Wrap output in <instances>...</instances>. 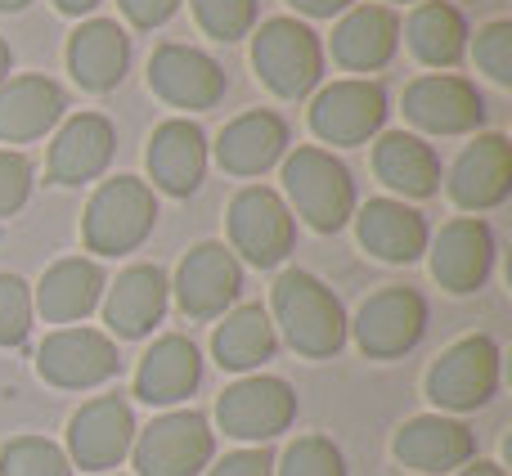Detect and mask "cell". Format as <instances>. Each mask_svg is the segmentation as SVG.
Wrapping results in <instances>:
<instances>
[{
	"label": "cell",
	"instance_id": "6da1fadb",
	"mask_svg": "<svg viewBox=\"0 0 512 476\" xmlns=\"http://www.w3.org/2000/svg\"><path fill=\"white\" fill-rule=\"evenodd\" d=\"M270 310L288 346L306 360H333L351 337V319H346L337 292L310 270H283L270 288Z\"/></svg>",
	"mask_w": 512,
	"mask_h": 476
},
{
	"label": "cell",
	"instance_id": "7a4b0ae2",
	"mask_svg": "<svg viewBox=\"0 0 512 476\" xmlns=\"http://www.w3.org/2000/svg\"><path fill=\"white\" fill-rule=\"evenodd\" d=\"M283 194L315 234H337L355 216V180L342 158L319 144H301L283 158Z\"/></svg>",
	"mask_w": 512,
	"mask_h": 476
},
{
	"label": "cell",
	"instance_id": "3957f363",
	"mask_svg": "<svg viewBox=\"0 0 512 476\" xmlns=\"http://www.w3.org/2000/svg\"><path fill=\"white\" fill-rule=\"evenodd\" d=\"M158 225V198L144 180L117 176L90 194L86 216H81V243L95 256H126L144 247V238Z\"/></svg>",
	"mask_w": 512,
	"mask_h": 476
},
{
	"label": "cell",
	"instance_id": "277c9868",
	"mask_svg": "<svg viewBox=\"0 0 512 476\" xmlns=\"http://www.w3.org/2000/svg\"><path fill=\"white\" fill-rule=\"evenodd\" d=\"M252 68L279 99H301L324 77V41L301 18H265L252 32Z\"/></svg>",
	"mask_w": 512,
	"mask_h": 476
},
{
	"label": "cell",
	"instance_id": "5b68a950",
	"mask_svg": "<svg viewBox=\"0 0 512 476\" xmlns=\"http://www.w3.org/2000/svg\"><path fill=\"white\" fill-rule=\"evenodd\" d=\"M499 378H504V355L495 337L472 333L445 346L441 360L427 369V400L436 405V414H472L495 400Z\"/></svg>",
	"mask_w": 512,
	"mask_h": 476
},
{
	"label": "cell",
	"instance_id": "8992f818",
	"mask_svg": "<svg viewBox=\"0 0 512 476\" xmlns=\"http://www.w3.org/2000/svg\"><path fill=\"white\" fill-rule=\"evenodd\" d=\"M131 459L140 476H203L216 463V432L198 409H176L135 432Z\"/></svg>",
	"mask_w": 512,
	"mask_h": 476
},
{
	"label": "cell",
	"instance_id": "52a82bcc",
	"mask_svg": "<svg viewBox=\"0 0 512 476\" xmlns=\"http://www.w3.org/2000/svg\"><path fill=\"white\" fill-rule=\"evenodd\" d=\"M225 221H230V252H239L256 270H270V265L288 261L292 243H297V216L265 185L239 189L230 198Z\"/></svg>",
	"mask_w": 512,
	"mask_h": 476
},
{
	"label": "cell",
	"instance_id": "ba28073f",
	"mask_svg": "<svg viewBox=\"0 0 512 476\" xmlns=\"http://www.w3.org/2000/svg\"><path fill=\"white\" fill-rule=\"evenodd\" d=\"M216 423H221V432L234 436V441L265 445L297 423V391L283 378H270V373L239 378L216 400Z\"/></svg>",
	"mask_w": 512,
	"mask_h": 476
},
{
	"label": "cell",
	"instance_id": "9c48e42d",
	"mask_svg": "<svg viewBox=\"0 0 512 476\" xmlns=\"http://www.w3.org/2000/svg\"><path fill=\"white\" fill-rule=\"evenodd\" d=\"M387 113H391V99L378 81L346 77L315 95V104H310V131L324 144L355 149V144H369L387 126Z\"/></svg>",
	"mask_w": 512,
	"mask_h": 476
},
{
	"label": "cell",
	"instance_id": "30bf717a",
	"mask_svg": "<svg viewBox=\"0 0 512 476\" xmlns=\"http://www.w3.org/2000/svg\"><path fill=\"white\" fill-rule=\"evenodd\" d=\"M135 414L122 396H95L68 418V463L81 472H113L135 445Z\"/></svg>",
	"mask_w": 512,
	"mask_h": 476
},
{
	"label": "cell",
	"instance_id": "8fae6325",
	"mask_svg": "<svg viewBox=\"0 0 512 476\" xmlns=\"http://www.w3.org/2000/svg\"><path fill=\"white\" fill-rule=\"evenodd\" d=\"M355 346L369 360H400L409 355L427 333V301L414 288H382L360 306L351 319Z\"/></svg>",
	"mask_w": 512,
	"mask_h": 476
},
{
	"label": "cell",
	"instance_id": "7c38bea8",
	"mask_svg": "<svg viewBox=\"0 0 512 476\" xmlns=\"http://www.w3.org/2000/svg\"><path fill=\"white\" fill-rule=\"evenodd\" d=\"M117 342L99 328H59L36 351V373L59 391H90L117 378Z\"/></svg>",
	"mask_w": 512,
	"mask_h": 476
},
{
	"label": "cell",
	"instance_id": "4fadbf2b",
	"mask_svg": "<svg viewBox=\"0 0 512 476\" xmlns=\"http://www.w3.org/2000/svg\"><path fill=\"white\" fill-rule=\"evenodd\" d=\"M405 122L423 135H477L486 126V99L468 77L427 72L405 86Z\"/></svg>",
	"mask_w": 512,
	"mask_h": 476
},
{
	"label": "cell",
	"instance_id": "5bb4252c",
	"mask_svg": "<svg viewBox=\"0 0 512 476\" xmlns=\"http://www.w3.org/2000/svg\"><path fill=\"white\" fill-rule=\"evenodd\" d=\"M149 90L180 113H207L225 99L230 77L207 50L194 45H158L149 59Z\"/></svg>",
	"mask_w": 512,
	"mask_h": 476
},
{
	"label": "cell",
	"instance_id": "9a60e30c",
	"mask_svg": "<svg viewBox=\"0 0 512 476\" xmlns=\"http://www.w3.org/2000/svg\"><path fill=\"white\" fill-rule=\"evenodd\" d=\"M171 288L189 319H221L243 292V265L225 243H198L180 261Z\"/></svg>",
	"mask_w": 512,
	"mask_h": 476
},
{
	"label": "cell",
	"instance_id": "2e32d148",
	"mask_svg": "<svg viewBox=\"0 0 512 476\" xmlns=\"http://www.w3.org/2000/svg\"><path fill=\"white\" fill-rule=\"evenodd\" d=\"M427 252H432V279L454 297L486 288L490 270H495V234L477 216H459V221L441 225Z\"/></svg>",
	"mask_w": 512,
	"mask_h": 476
},
{
	"label": "cell",
	"instance_id": "e0dca14e",
	"mask_svg": "<svg viewBox=\"0 0 512 476\" xmlns=\"http://www.w3.org/2000/svg\"><path fill=\"white\" fill-rule=\"evenodd\" d=\"M391 450L409 476H445L477 459V436L450 414H418L396 432Z\"/></svg>",
	"mask_w": 512,
	"mask_h": 476
},
{
	"label": "cell",
	"instance_id": "ac0fdd59",
	"mask_svg": "<svg viewBox=\"0 0 512 476\" xmlns=\"http://www.w3.org/2000/svg\"><path fill=\"white\" fill-rule=\"evenodd\" d=\"M167 301H171V279L158 265H126L104 288L108 337H122V342L149 337L167 315Z\"/></svg>",
	"mask_w": 512,
	"mask_h": 476
},
{
	"label": "cell",
	"instance_id": "d6986e66",
	"mask_svg": "<svg viewBox=\"0 0 512 476\" xmlns=\"http://www.w3.org/2000/svg\"><path fill=\"white\" fill-rule=\"evenodd\" d=\"M508 194H512V144L508 135L486 131L450 167V198L463 212H490V207H504Z\"/></svg>",
	"mask_w": 512,
	"mask_h": 476
},
{
	"label": "cell",
	"instance_id": "ffe728a7",
	"mask_svg": "<svg viewBox=\"0 0 512 476\" xmlns=\"http://www.w3.org/2000/svg\"><path fill=\"white\" fill-rule=\"evenodd\" d=\"M117 149V131L104 113H77L59 126L50 144V162H45V176L50 185H90L108 171Z\"/></svg>",
	"mask_w": 512,
	"mask_h": 476
},
{
	"label": "cell",
	"instance_id": "44dd1931",
	"mask_svg": "<svg viewBox=\"0 0 512 476\" xmlns=\"http://www.w3.org/2000/svg\"><path fill=\"white\" fill-rule=\"evenodd\" d=\"M144 162H149V180L171 198H189L198 194L207 176V135L198 122L189 117H171V122L153 126L149 149H144Z\"/></svg>",
	"mask_w": 512,
	"mask_h": 476
},
{
	"label": "cell",
	"instance_id": "7402d4cb",
	"mask_svg": "<svg viewBox=\"0 0 512 476\" xmlns=\"http://www.w3.org/2000/svg\"><path fill=\"white\" fill-rule=\"evenodd\" d=\"M126 68H131V36L117 18H86L68 36V72L90 95L117 90Z\"/></svg>",
	"mask_w": 512,
	"mask_h": 476
},
{
	"label": "cell",
	"instance_id": "603a6c76",
	"mask_svg": "<svg viewBox=\"0 0 512 476\" xmlns=\"http://www.w3.org/2000/svg\"><path fill=\"white\" fill-rule=\"evenodd\" d=\"M355 234L364 252L387 265H414L432 243L423 212H414L400 198H369L364 207H355Z\"/></svg>",
	"mask_w": 512,
	"mask_h": 476
},
{
	"label": "cell",
	"instance_id": "cb8c5ba5",
	"mask_svg": "<svg viewBox=\"0 0 512 476\" xmlns=\"http://www.w3.org/2000/svg\"><path fill=\"white\" fill-rule=\"evenodd\" d=\"M333 63L346 72H378L400 50V18L391 5H351L333 27Z\"/></svg>",
	"mask_w": 512,
	"mask_h": 476
},
{
	"label": "cell",
	"instance_id": "d4e9b609",
	"mask_svg": "<svg viewBox=\"0 0 512 476\" xmlns=\"http://www.w3.org/2000/svg\"><path fill=\"white\" fill-rule=\"evenodd\" d=\"M68 113V95L54 77H9L0 81V140L5 144H32L50 135Z\"/></svg>",
	"mask_w": 512,
	"mask_h": 476
},
{
	"label": "cell",
	"instance_id": "484cf974",
	"mask_svg": "<svg viewBox=\"0 0 512 476\" xmlns=\"http://www.w3.org/2000/svg\"><path fill=\"white\" fill-rule=\"evenodd\" d=\"M104 270L90 256H63L50 270L41 274V283L32 288V310L45 319V324H77L90 310L104 301Z\"/></svg>",
	"mask_w": 512,
	"mask_h": 476
},
{
	"label": "cell",
	"instance_id": "4316f807",
	"mask_svg": "<svg viewBox=\"0 0 512 476\" xmlns=\"http://www.w3.org/2000/svg\"><path fill=\"white\" fill-rule=\"evenodd\" d=\"M198 382H203V355H198V346L180 333H167L144 351L140 369H135V396L153 409H167L194 396Z\"/></svg>",
	"mask_w": 512,
	"mask_h": 476
},
{
	"label": "cell",
	"instance_id": "83f0119b",
	"mask_svg": "<svg viewBox=\"0 0 512 476\" xmlns=\"http://www.w3.org/2000/svg\"><path fill=\"white\" fill-rule=\"evenodd\" d=\"M283 153H288V122L279 113H270V108H252V113L234 117L221 131V140H216L221 171L243 176V180L265 176Z\"/></svg>",
	"mask_w": 512,
	"mask_h": 476
},
{
	"label": "cell",
	"instance_id": "f1b7e54d",
	"mask_svg": "<svg viewBox=\"0 0 512 476\" xmlns=\"http://www.w3.org/2000/svg\"><path fill=\"white\" fill-rule=\"evenodd\" d=\"M373 176L405 198H432L441 189V158L436 149L414 131H387L373 144Z\"/></svg>",
	"mask_w": 512,
	"mask_h": 476
},
{
	"label": "cell",
	"instance_id": "f546056e",
	"mask_svg": "<svg viewBox=\"0 0 512 476\" xmlns=\"http://www.w3.org/2000/svg\"><path fill=\"white\" fill-rule=\"evenodd\" d=\"M468 18L450 0H423L405 18V41L418 63L427 68H454L468 54Z\"/></svg>",
	"mask_w": 512,
	"mask_h": 476
},
{
	"label": "cell",
	"instance_id": "4dcf8cb0",
	"mask_svg": "<svg viewBox=\"0 0 512 476\" xmlns=\"http://www.w3.org/2000/svg\"><path fill=\"white\" fill-rule=\"evenodd\" d=\"M279 337H274L270 310L265 306H234L225 310V324H216L212 333V355L221 369L230 373H252L265 360H274Z\"/></svg>",
	"mask_w": 512,
	"mask_h": 476
},
{
	"label": "cell",
	"instance_id": "1f68e13d",
	"mask_svg": "<svg viewBox=\"0 0 512 476\" xmlns=\"http://www.w3.org/2000/svg\"><path fill=\"white\" fill-rule=\"evenodd\" d=\"M77 468L68 463L63 445L45 436H14L0 445V476H72Z\"/></svg>",
	"mask_w": 512,
	"mask_h": 476
},
{
	"label": "cell",
	"instance_id": "d6a6232c",
	"mask_svg": "<svg viewBox=\"0 0 512 476\" xmlns=\"http://www.w3.org/2000/svg\"><path fill=\"white\" fill-rule=\"evenodd\" d=\"M274 476H346V459L328 436H297L274 459Z\"/></svg>",
	"mask_w": 512,
	"mask_h": 476
},
{
	"label": "cell",
	"instance_id": "836d02e7",
	"mask_svg": "<svg viewBox=\"0 0 512 476\" xmlns=\"http://www.w3.org/2000/svg\"><path fill=\"white\" fill-rule=\"evenodd\" d=\"M189 5L212 41H243L256 27V0H189Z\"/></svg>",
	"mask_w": 512,
	"mask_h": 476
},
{
	"label": "cell",
	"instance_id": "e575fe53",
	"mask_svg": "<svg viewBox=\"0 0 512 476\" xmlns=\"http://www.w3.org/2000/svg\"><path fill=\"white\" fill-rule=\"evenodd\" d=\"M32 283L18 274H0V346H23L32 333Z\"/></svg>",
	"mask_w": 512,
	"mask_h": 476
},
{
	"label": "cell",
	"instance_id": "d590c367",
	"mask_svg": "<svg viewBox=\"0 0 512 476\" xmlns=\"http://www.w3.org/2000/svg\"><path fill=\"white\" fill-rule=\"evenodd\" d=\"M472 59L495 86H512V23H486L472 41Z\"/></svg>",
	"mask_w": 512,
	"mask_h": 476
},
{
	"label": "cell",
	"instance_id": "8d00e7d4",
	"mask_svg": "<svg viewBox=\"0 0 512 476\" xmlns=\"http://www.w3.org/2000/svg\"><path fill=\"white\" fill-rule=\"evenodd\" d=\"M32 198V162L14 149H0V221L23 212Z\"/></svg>",
	"mask_w": 512,
	"mask_h": 476
},
{
	"label": "cell",
	"instance_id": "74e56055",
	"mask_svg": "<svg viewBox=\"0 0 512 476\" xmlns=\"http://www.w3.org/2000/svg\"><path fill=\"white\" fill-rule=\"evenodd\" d=\"M207 476H274V454L265 445H252V450H234L225 454L221 463H212Z\"/></svg>",
	"mask_w": 512,
	"mask_h": 476
},
{
	"label": "cell",
	"instance_id": "f35d334b",
	"mask_svg": "<svg viewBox=\"0 0 512 476\" xmlns=\"http://www.w3.org/2000/svg\"><path fill=\"white\" fill-rule=\"evenodd\" d=\"M117 9L126 14V23H131V27L153 32V27H162L171 14H176L180 0H117Z\"/></svg>",
	"mask_w": 512,
	"mask_h": 476
},
{
	"label": "cell",
	"instance_id": "ab89813d",
	"mask_svg": "<svg viewBox=\"0 0 512 476\" xmlns=\"http://www.w3.org/2000/svg\"><path fill=\"white\" fill-rule=\"evenodd\" d=\"M288 5L306 18H337V14H346L355 0H288Z\"/></svg>",
	"mask_w": 512,
	"mask_h": 476
},
{
	"label": "cell",
	"instance_id": "60d3db41",
	"mask_svg": "<svg viewBox=\"0 0 512 476\" xmlns=\"http://www.w3.org/2000/svg\"><path fill=\"white\" fill-rule=\"evenodd\" d=\"M54 9H59V14L81 18V14H90V9H99V0H54Z\"/></svg>",
	"mask_w": 512,
	"mask_h": 476
},
{
	"label": "cell",
	"instance_id": "b9f144b4",
	"mask_svg": "<svg viewBox=\"0 0 512 476\" xmlns=\"http://www.w3.org/2000/svg\"><path fill=\"white\" fill-rule=\"evenodd\" d=\"M459 476H508L499 463H468V468H459Z\"/></svg>",
	"mask_w": 512,
	"mask_h": 476
},
{
	"label": "cell",
	"instance_id": "7bdbcfd3",
	"mask_svg": "<svg viewBox=\"0 0 512 476\" xmlns=\"http://www.w3.org/2000/svg\"><path fill=\"white\" fill-rule=\"evenodd\" d=\"M9 68H14V54H9V45L0 41V81H9Z\"/></svg>",
	"mask_w": 512,
	"mask_h": 476
},
{
	"label": "cell",
	"instance_id": "ee69618b",
	"mask_svg": "<svg viewBox=\"0 0 512 476\" xmlns=\"http://www.w3.org/2000/svg\"><path fill=\"white\" fill-rule=\"evenodd\" d=\"M32 0H0V14H23Z\"/></svg>",
	"mask_w": 512,
	"mask_h": 476
},
{
	"label": "cell",
	"instance_id": "f6af8a7d",
	"mask_svg": "<svg viewBox=\"0 0 512 476\" xmlns=\"http://www.w3.org/2000/svg\"><path fill=\"white\" fill-rule=\"evenodd\" d=\"M409 5H423V0H409Z\"/></svg>",
	"mask_w": 512,
	"mask_h": 476
},
{
	"label": "cell",
	"instance_id": "bcb514c9",
	"mask_svg": "<svg viewBox=\"0 0 512 476\" xmlns=\"http://www.w3.org/2000/svg\"><path fill=\"white\" fill-rule=\"evenodd\" d=\"M104 476H108V472H104ZM113 476H122V472H113Z\"/></svg>",
	"mask_w": 512,
	"mask_h": 476
}]
</instances>
